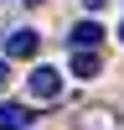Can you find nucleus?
<instances>
[{
    "label": "nucleus",
    "instance_id": "nucleus-1",
    "mask_svg": "<svg viewBox=\"0 0 124 130\" xmlns=\"http://www.w3.org/2000/svg\"><path fill=\"white\" fill-rule=\"evenodd\" d=\"M26 89H31V99H41V104H52V99L62 94V73L41 62V68H31V78H26Z\"/></svg>",
    "mask_w": 124,
    "mask_h": 130
},
{
    "label": "nucleus",
    "instance_id": "nucleus-2",
    "mask_svg": "<svg viewBox=\"0 0 124 130\" xmlns=\"http://www.w3.org/2000/svg\"><path fill=\"white\" fill-rule=\"evenodd\" d=\"M36 47H41V31H31V26L5 31V57H36Z\"/></svg>",
    "mask_w": 124,
    "mask_h": 130
},
{
    "label": "nucleus",
    "instance_id": "nucleus-3",
    "mask_svg": "<svg viewBox=\"0 0 124 130\" xmlns=\"http://www.w3.org/2000/svg\"><path fill=\"white\" fill-rule=\"evenodd\" d=\"M67 42H72L78 52H93V47L103 42V26H98V21H78V26L67 31Z\"/></svg>",
    "mask_w": 124,
    "mask_h": 130
},
{
    "label": "nucleus",
    "instance_id": "nucleus-4",
    "mask_svg": "<svg viewBox=\"0 0 124 130\" xmlns=\"http://www.w3.org/2000/svg\"><path fill=\"white\" fill-rule=\"evenodd\" d=\"M26 120H31V115L21 109V104H10V99L0 104V130H26Z\"/></svg>",
    "mask_w": 124,
    "mask_h": 130
},
{
    "label": "nucleus",
    "instance_id": "nucleus-5",
    "mask_svg": "<svg viewBox=\"0 0 124 130\" xmlns=\"http://www.w3.org/2000/svg\"><path fill=\"white\" fill-rule=\"evenodd\" d=\"M72 73L78 78H93L98 73V52H72Z\"/></svg>",
    "mask_w": 124,
    "mask_h": 130
},
{
    "label": "nucleus",
    "instance_id": "nucleus-6",
    "mask_svg": "<svg viewBox=\"0 0 124 130\" xmlns=\"http://www.w3.org/2000/svg\"><path fill=\"white\" fill-rule=\"evenodd\" d=\"M5 78H10V68H5V57H0V89H5Z\"/></svg>",
    "mask_w": 124,
    "mask_h": 130
},
{
    "label": "nucleus",
    "instance_id": "nucleus-7",
    "mask_svg": "<svg viewBox=\"0 0 124 130\" xmlns=\"http://www.w3.org/2000/svg\"><path fill=\"white\" fill-rule=\"evenodd\" d=\"M83 5H88V10H103V5H109V0H83Z\"/></svg>",
    "mask_w": 124,
    "mask_h": 130
},
{
    "label": "nucleus",
    "instance_id": "nucleus-8",
    "mask_svg": "<svg viewBox=\"0 0 124 130\" xmlns=\"http://www.w3.org/2000/svg\"><path fill=\"white\" fill-rule=\"evenodd\" d=\"M26 5H41V0H26Z\"/></svg>",
    "mask_w": 124,
    "mask_h": 130
},
{
    "label": "nucleus",
    "instance_id": "nucleus-9",
    "mask_svg": "<svg viewBox=\"0 0 124 130\" xmlns=\"http://www.w3.org/2000/svg\"><path fill=\"white\" fill-rule=\"evenodd\" d=\"M119 37H124V26H119Z\"/></svg>",
    "mask_w": 124,
    "mask_h": 130
}]
</instances>
